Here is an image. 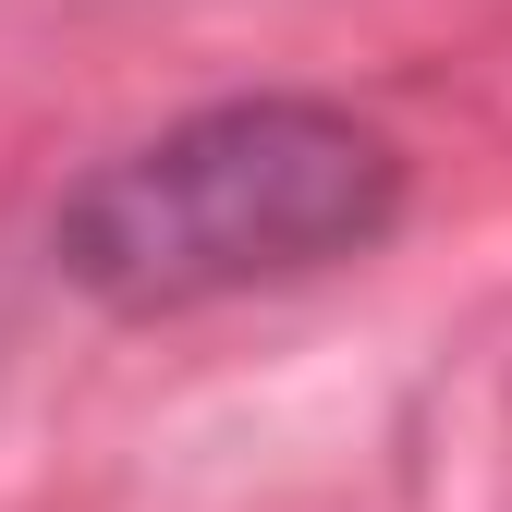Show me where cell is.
Listing matches in <instances>:
<instances>
[{
    "mask_svg": "<svg viewBox=\"0 0 512 512\" xmlns=\"http://www.w3.org/2000/svg\"><path fill=\"white\" fill-rule=\"evenodd\" d=\"M415 208V159L391 122L317 86H256L86 159L49 196V269L98 317H196L232 293H293L366 269Z\"/></svg>",
    "mask_w": 512,
    "mask_h": 512,
    "instance_id": "1",
    "label": "cell"
}]
</instances>
